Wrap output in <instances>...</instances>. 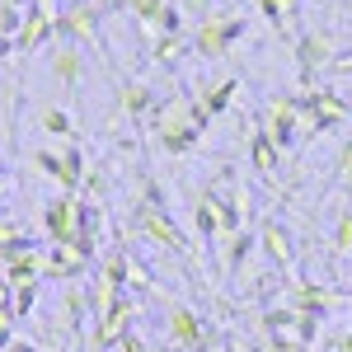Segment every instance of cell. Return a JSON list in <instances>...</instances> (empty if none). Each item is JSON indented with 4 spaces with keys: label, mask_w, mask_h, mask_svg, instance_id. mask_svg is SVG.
I'll list each match as a JSON object with an SVG mask.
<instances>
[{
    "label": "cell",
    "mask_w": 352,
    "mask_h": 352,
    "mask_svg": "<svg viewBox=\"0 0 352 352\" xmlns=\"http://www.w3.org/2000/svg\"><path fill=\"white\" fill-rule=\"evenodd\" d=\"M132 315H136V305L127 296L118 300V305H109V310L99 315V324H94V348H118V343L132 333Z\"/></svg>",
    "instance_id": "obj_6"
},
{
    "label": "cell",
    "mask_w": 352,
    "mask_h": 352,
    "mask_svg": "<svg viewBox=\"0 0 352 352\" xmlns=\"http://www.w3.org/2000/svg\"><path fill=\"white\" fill-rule=\"evenodd\" d=\"M76 221H80V197H56L47 202V212H43V230H47V240L52 244H71L76 240Z\"/></svg>",
    "instance_id": "obj_5"
},
{
    "label": "cell",
    "mask_w": 352,
    "mask_h": 352,
    "mask_svg": "<svg viewBox=\"0 0 352 352\" xmlns=\"http://www.w3.org/2000/svg\"><path fill=\"white\" fill-rule=\"evenodd\" d=\"M207 338H212V333H207V324H202L197 310H188V305H174V310H169V348L174 352H202Z\"/></svg>",
    "instance_id": "obj_3"
},
{
    "label": "cell",
    "mask_w": 352,
    "mask_h": 352,
    "mask_svg": "<svg viewBox=\"0 0 352 352\" xmlns=\"http://www.w3.org/2000/svg\"><path fill=\"white\" fill-rule=\"evenodd\" d=\"M296 127H300V94H277L268 104V127H263V132H268L272 146L282 151V146L296 136Z\"/></svg>",
    "instance_id": "obj_4"
},
{
    "label": "cell",
    "mask_w": 352,
    "mask_h": 352,
    "mask_svg": "<svg viewBox=\"0 0 352 352\" xmlns=\"http://www.w3.org/2000/svg\"><path fill=\"white\" fill-rule=\"evenodd\" d=\"M28 164H33L38 174H47V179H56V184H66V160H61L56 151H33V155H28Z\"/></svg>",
    "instance_id": "obj_16"
},
{
    "label": "cell",
    "mask_w": 352,
    "mask_h": 352,
    "mask_svg": "<svg viewBox=\"0 0 352 352\" xmlns=\"http://www.w3.org/2000/svg\"><path fill=\"white\" fill-rule=\"evenodd\" d=\"M146 109H155V89L141 80H127L118 89V113H127V118H141Z\"/></svg>",
    "instance_id": "obj_13"
},
{
    "label": "cell",
    "mask_w": 352,
    "mask_h": 352,
    "mask_svg": "<svg viewBox=\"0 0 352 352\" xmlns=\"http://www.w3.org/2000/svg\"><path fill=\"white\" fill-rule=\"evenodd\" d=\"M258 249L268 254L272 268H282V272L296 268V244H292V235H287V226H277V221H263V226H258Z\"/></svg>",
    "instance_id": "obj_8"
},
{
    "label": "cell",
    "mask_w": 352,
    "mask_h": 352,
    "mask_svg": "<svg viewBox=\"0 0 352 352\" xmlns=\"http://www.w3.org/2000/svg\"><path fill=\"white\" fill-rule=\"evenodd\" d=\"M19 249H28L24 230H19L10 217H0V258H10V254H19Z\"/></svg>",
    "instance_id": "obj_20"
},
{
    "label": "cell",
    "mask_w": 352,
    "mask_h": 352,
    "mask_svg": "<svg viewBox=\"0 0 352 352\" xmlns=\"http://www.w3.org/2000/svg\"><path fill=\"white\" fill-rule=\"evenodd\" d=\"M33 14H43L47 24H56L61 19V0H33Z\"/></svg>",
    "instance_id": "obj_26"
},
{
    "label": "cell",
    "mask_w": 352,
    "mask_h": 352,
    "mask_svg": "<svg viewBox=\"0 0 352 352\" xmlns=\"http://www.w3.org/2000/svg\"><path fill=\"white\" fill-rule=\"evenodd\" d=\"M235 89H240V80H221L207 89V99H202V109L207 113H226L230 109V99H235Z\"/></svg>",
    "instance_id": "obj_19"
},
{
    "label": "cell",
    "mask_w": 352,
    "mask_h": 352,
    "mask_svg": "<svg viewBox=\"0 0 352 352\" xmlns=\"http://www.w3.org/2000/svg\"><path fill=\"white\" fill-rule=\"evenodd\" d=\"M226 272H235L244 263V254H249V249H254V235H244V230H235V235H226Z\"/></svg>",
    "instance_id": "obj_17"
},
{
    "label": "cell",
    "mask_w": 352,
    "mask_h": 352,
    "mask_svg": "<svg viewBox=\"0 0 352 352\" xmlns=\"http://www.w3.org/2000/svg\"><path fill=\"white\" fill-rule=\"evenodd\" d=\"M56 33H61L66 43H76V47L94 43V33H99V14H94V5H89V0H80V5L61 10V19H56Z\"/></svg>",
    "instance_id": "obj_7"
},
{
    "label": "cell",
    "mask_w": 352,
    "mask_h": 352,
    "mask_svg": "<svg viewBox=\"0 0 352 352\" xmlns=\"http://www.w3.org/2000/svg\"><path fill=\"white\" fill-rule=\"evenodd\" d=\"M52 33H56V24H47L43 14H33V10H28L24 24H19V38H14V52H24V56H28V52H38V47H43Z\"/></svg>",
    "instance_id": "obj_12"
},
{
    "label": "cell",
    "mask_w": 352,
    "mask_h": 352,
    "mask_svg": "<svg viewBox=\"0 0 352 352\" xmlns=\"http://www.w3.org/2000/svg\"><path fill=\"white\" fill-rule=\"evenodd\" d=\"M80 76H85V52L76 47V43H61V47L52 52V80H61L66 89H76Z\"/></svg>",
    "instance_id": "obj_11"
},
{
    "label": "cell",
    "mask_w": 352,
    "mask_h": 352,
    "mask_svg": "<svg viewBox=\"0 0 352 352\" xmlns=\"http://www.w3.org/2000/svg\"><path fill=\"white\" fill-rule=\"evenodd\" d=\"M132 230H136V235H151L155 244L174 249V254H184V230H179V226H174L169 217H164V212H141V207H136Z\"/></svg>",
    "instance_id": "obj_9"
},
{
    "label": "cell",
    "mask_w": 352,
    "mask_h": 352,
    "mask_svg": "<svg viewBox=\"0 0 352 352\" xmlns=\"http://www.w3.org/2000/svg\"><path fill=\"white\" fill-rule=\"evenodd\" d=\"M244 28H249L244 14H212V19H202L197 33H192V52L207 56V61H217V56H226L244 38Z\"/></svg>",
    "instance_id": "obj_1"
},
{
    "label": "cell",
    "mask_w": 352,
    "mask_h": 352,
    "mask_svg": "<svg viewBox=\"0 0 352 352\" xmlns=\"http://www.w3.org/2000/svg\"><path fill=\"white\" fill-rule=\"evenodd\" d=\"M338 352H352V329L343 333V338H338Z\"/></svg>",
    "instance_id": "obj_30"
},
{
    "label": "cell",
    "mask_w": 352,
    "mask_h": 352,
    "mask_svg": "<svg viewBox=\"0 0 352 352\" xmlns=\"http://www.w3.org/2000/svg\"><path fill=\"white\" fill-rule=\"evenodd\" d=\"M164 5L169 0H127V14H136V24H160V14H164Z\"/></svg>",
    "instance_id": "obj_21"
},
{
    "label": "cell",
    "mask_w": 352,
    "mask_h": 352,
    "mask_svg": "<svg viewBox=\"0 0 352 352\" xmlns=\"http://www.w3.org/2000/svg\"><path fill=\"white\" fill-rule=\"evenodd\" d=\"M333 254H338V258L352 254V212H338V226H333Z\"/></svg>",
    "instance_id": "obj_25"
},
{
    "label": "cell",
    "mask_w": 352,
    "mask_h": 352,
    "mask_svg": "<svg viewBox=\"0 0 352 352\" xmlns=\"http://www.w3.org/2000/svg\"><path fill=\"white\" fill-rule=\"evenodd\" d=\"M10 329H14V310H0V352L14 343V338H10Z\"/></svg>",
    "instance_id": "obj_27"
},
{
    "label": "cell",
    "mask_w": 352,
    "mask_h": 352,
    "mask_svg": "<svg viewBox=\"0 0 352 352\" xmlns=\"http://www.w3.org/2000/svg\"><path fill=\"white\" fill-rule=\"evenodd\" d=\"M258 10H263V19H268L277 33H287V19H292V10H287V0H258Z\"/></svg>",
    "instance_id": "obj_24"
},
{
    "label": "cell",
    "mask_w": 352,
    "mask_h": 352,
    "mask_svg": "<svg viewBox=\"0 0 352 352\" xmlns=\"http://www.w3.org/2000/svg\"><path fill=\"white\" fill-rule=\"evenodd\" d=\"M202 352H230V343H226V338H207V343H202Z\"/></svg>",
    "instance_id": "obj_29"
},
{
    "label": "cell",
    "mask_w": 352,
    "mask_h": 352,
    "mask_svg": "<svg viewBox=\"0 0 352 352\" xmlns=\"http://www.w3.org/2000/svg\"><path fill=\"white\" fill-rule=\"evenodd\" d=\"M38 127H43L47 136H71V118H66L61 109H43L38 113Z\"/></svg>",
    "instance_id": "obj_22"
},
{
    "label": "cell",
    "mask_w": 352,
    "mask_h": 352,
    "mask_svg": "<svg viewBox=\"0 0 352 352\" xmlns=\"http://www.w3.org/2000/svg\"><path fill=\"white\" fill-rule=\"evenodd\" d=\"M192 226H197V235H202V240H217V235H221V217H217V202H212V197H202V202H197Z\"/></svg>",
    "instance_id": "obj_15"
},
{
    "label": "cell",
    "mask_w": 352,
    "mask_h": 352,
    "mask_svg": "<svg viewBox=\"0 0 352 352\" xmlns=\"http://www.w3.org/2000/svg\"><path fill=\"white\" fill-rule=\"evenodd\" d=\"M10 287H14V320H24L38 300V282H10Z\"/></svg>",
    "instance_id": "obj_23"
},
{
    "label": "cell",
    "mask_w": 352,
    "mask_h": 352,
    "mask_svg": "<svg viewBox=\"0 0 352 352\" xmlns=\"http://www.w3.org/2000/svg\"><path fill=\"white\" fill-rule=\"evenodd\" d=\"M188 5V14H197V19H212V10H207V0H184Z\"/></svg>",
    "instance_id": "obj_28"
},
{
    "label": "cell",
    "mask_w": 352,
    "mask_h": 352,
    "mask_svg": "<svg viewBox=\"0 0 352 352\" xmlns=\"http://www.w3.org/2000/svg\"><path fill=\"white\" fill-rule=\"evenodd\" d=\"M80 188L89 192V202H104L109 188H113V174L104 169V164H94V169H85V184H80Z\"/></svg>",
    "instance_id": "obj_18"
},
{
    "label": "cell",
    "mask_w": 352,
    "mask_h": 352,
    "mask_svg": "<svg viewBox=\"0 0 352 352\" xmlns=\"http://www.w3.org/2000/svg\"><path fill=\"white\" fill-rule=\"evenodd\" d=\"M5 179H10V169H5V155H0V192H5Z\"/></svg>",
    "instance_id": "obj_31"
},
{
    "label": "cell",
    "mask_w": 352,
    "mask_h": 352,
    "mask_svg": "<svg viewBox=\"0 0 352 352\" xmlns=\"http://www.w3.org/2000/svg\"><path fill=\"white\" fill-rule=\"evenodd\" d=\"M343 118H348V99H343L338 89H305V94H300V127L333 132Z\"/></svg>",
    "instance_id": "obj_2"
},
{
    "label": "cell",
    "mask_w": 352,
    "mask_h": 352,
    "mask_svg": "<svg viewBox=\"0 0 352 352\" xmlns=\"http://www.w3.org/2000/svg\"><path fill=\"white\" fill-rule=\"evenodd\" d=\"M249 160H254V169H258V174H272V169L282 164V151L272 146L268 132H254V141H249Z\"/></svg>",
    "instance_id": "obj_14"
},
{
    "label": "cell",
    "mask_w": 352,
    "mask_h": 352,
    "mask_svg": "<svg viewBox=\"0 0 352 352\" xmlns=\"http://www.w3.org/2000/svg\"><path fill=\"white\" fill-rule=\"evenodd\" d=\"M296 61H300V80H310L320 66H329V38L324 33H300L296 38Z\"/></svg>",
    "instance_id": "obj_10"
}]
</instances>
